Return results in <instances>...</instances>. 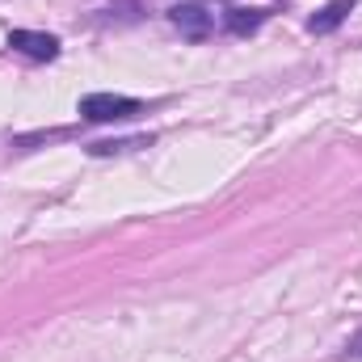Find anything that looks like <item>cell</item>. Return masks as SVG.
I'll return each instance as SVG.
<instances>
[{
	"label": "cell",
	"mask_w": 362,
	"mask_h": 362,
	"mask_svg": "<svg viewBox=\"0 0 362 362\" xmlns=\"http://www.w3.org/2000/svg\"><path fill=\"white\" fill-rule=\"evenodd\" d=\"M76 110L89 122H122V118H135L144 105L135 97H122V93H89V97H81Z\"/></svg>",
	"instance_id": "cell-1"
},
{
	"label": "cell",
	"mask_w": 362,
	"mask_h": 362,
	"mask_svg": "<svg viewBox=\"0 0 362 362\" xmlns=\"http://www.w3.org/2000/svg\"><path fill=\"white\" fill-rule=\"evenodd\" d=\"M169 21L181 30V38H189V42H202V38H211V30H215V13L211 8H202V4H173L169 8Z\"/></svg>",
	"instance_id": "cell-2"
},
{
	"label": "cell",
	"mask_w": 362,
	"mask_h": 362,
	"mask_svg": "<svg viewBox=\"0 0 362 362\" xmlns=\"http://www.w3.org/2000/svg\"><path fill=\"white\" fill-rule=\"evenodd\" d=\"M8 47L21 51V55H30V59H42V64L59 59V38L55 34H42V30H13L8 34Z\"/></svg>",
	"instance_id": "cell-3"
},
{
	"label": "cell",
	"mask_w": 362,
	"mask_h": 362,
	"mask_svg": "<svg viewBox=\"0 0 362 362\" xmlns=\"http://www.w3.org/2000/svg\"><path fill=\"white\" fill-rule=\"evenodd\" d=\"M266 17H270L266 8H228V13H223V25H228V34L249 38V34H257V30H262V21H266Z\"/></svg>",
	"instance_id": "cell-4"
},
{
	"label": "cell",
	"mask_w": 362,
	"mask_h": 362,
	"mask_svg": "<svg viewBox=\"0 0 362 362\" xmlns=\"http://www.w3.org/2000/svg\"><path fill=\"white\" fill-rule=\"evenodd\" d=\"M354 4H358V0H329V4L308 21V30H312V34H333V30L350 17V8H354Z\"/></svg>",
	"instance_id": "cell-5"
},
{
	"label": "cell",
	"mask_w": 362,
	"mask_h": 362,
	"mask_svg": "<svg viewBox=\"0 0 362 362\" xmlns=\"http://www.w3.org/2000/svg\"><path fill=\"white\" fill-rule=\"evenodd\" d=\"M346 358L362 362V333H358V337H350V346H346Z\"/></svg>",
	"instance_id": "cell-6"
}]
</instances>
